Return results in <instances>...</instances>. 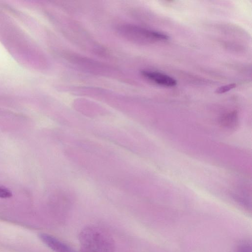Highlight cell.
I'll list each match as a JSON object with an SVG mask.
<instances>
[{"label":"cell","mask_w":252,"mask_h":252,"mask_svg":"<svg viewBox=\"0 0 252 252\" xmlns=\"http://www.w3.org/2000/svg\"><path fill=\"white\" fill-rule=\"evenodd\" d=\"M81 252H115V243L105 229L94 225L84 228L79 235Z\"/></svg>","instance_id":"1"},{"label":"cell","mask_w":252,"mask_h":252,"mask_svg":"<svg viewBox=\"0 0 252 252\" xmlns=\"http://www.w3.org/2000/svg\"><path fill=\"white\" fill-rule=\"evenodd\" d=\"M118 31L125 38L136 43H148L169 39V36L165 34L133 25H122Z\"/></svg>","instance_id":"2"},{"label":"cell","mask_w":252,"mask_h":252,"mask_svg":"<svg viewBox=\"0 0 252 252\" xmlns=\"http://www.w3.org/2000/svg\"><path fill=\"white\" fill-rule=\"evenodd\" d=\"M41 240L55 252H81L77 251L58 238L50 234L41 233L39 234Z\"/></svg>","instance_id":"3"},{"label":"cell","mask_w":252,"mask_h":252,"mask_svg":"<svg viewBox=\"0 0 252 252\" xmlns=\"http://www.w3.org/2000/svg\"><path fill=\"white\" fill-rule=\"evenodd\" d=\"M141 74L145 78L161 86L173 87L177 84V82L174 78L162 73L143 70Z\"/></svg>","instance_id":"4"},{"label":"cell","mask_w":252,"mask_h":252,"mask_svg":"<svg viewBox=\"0 0 252 252\" xmlns=\"http://www.w3.org/2000/svg\"><path fill=\"white\" fill-rule=\"evenodd\" d=\"M220 125L223 127L232 129L238 124V117L236 111H232L223 115L220 121Z\"/></svg>","instance_id":"5"},{"label":"cell","mask_w":252,"mask_h":252,"mask_svg":"<svg viewBox=\"0 0 252 252\" xmlns=\"http://www.w3.org/2000/svg\"><path fill=\"white\" fill-rule=\"evenodd\" d=\"M236 252H252L251 243L248 241L241 242L238 246Z\"/></svg>","instance_id":"6"},{"label":"cell","mask_w":252,"mask_h":252,"mask_svg":"<svg viewBox=\"0 0 252 252\" xmlns=\"http://www.w3.org/2000/svg\"><path fill=\"white\" fill-rule=\"evenodd\" d=\"M236 87V84L234 83L225 85L218 88L216 90L215 93L217 94H223L230 91Z\"/></svg>","instance_id":"7"},{"label":"cell","mask_w":252,"mask_h":252,"mask_svg":"<svg viewBox=\"0 0 252 252\" xmlns=\"http://www.w3.org/2000/svg\"><path fill=\"white\" fill-rule=\"evenodd\" d=\"M12 196L11 191L6 187L0 185V198H8Z\"/></svg>","instance_id":"8"}]
</instances>
